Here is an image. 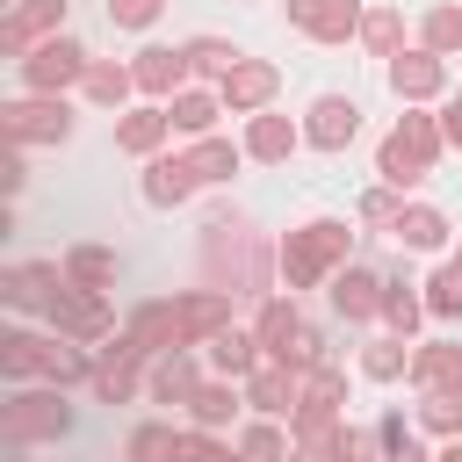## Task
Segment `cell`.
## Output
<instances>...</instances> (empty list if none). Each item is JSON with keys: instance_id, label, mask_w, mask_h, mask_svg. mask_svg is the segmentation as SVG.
<instances>
[{"instance_id": "44dd1931", "label": "cell", "mask_w": 462, "mask_h": 462, "mask_svg": "<svg viewBox=\"0 0 462 462\" xmlns=\"http://www.w3.org/2000/svg\"><path fill=\"white\" fill-rule=\"evenodd\" d=\"M166 130H173V116H166V108H130V116L116 123V144H123V152H159V137H166Z\"/></svg>"}, {"instance_id": "ab89813d", "label": "cell", "mask_w": 462, "mask_h": 462, "mask_svg": "<svg viewBox=\"0 0 462 462\" xmlns=\"http://www.w3.org/2000/svg\"><path fill=\"white\" fill-rule=\"evenodd\" d=\"M238 462H282V433H274V426H245Z\"/></svg>"}, {"instance_id": "5bb4252c", "label": "cell", "mask_w": 462, "mask_h": 462, "mask_svg": "<svg viewBox=\"0 0 462 462\" xmlns=\"http://www.w3.org/2000/svg\"><path fill=\"white\" fill-rule=\"evenodd\" d=\"M383 274H368V267H339V282H332V310L339 318H383Z\"/></svg>"}, {"instance_id": "4fadbf2b", "label": "cell", "mask_w": 462, "mask_h": 462, "mask_svg": "<svg viewBox=\"0 0 462 462\" xmlns=\"http://www.w3.org/2000/svg\"><path fill=\"white\" fill-rule=\"evenodd\" d=\"M390 87H397V101H433V94L448 87V65H440L433 51H411V58H390Z\"/></svg>"}, {"instance_id": "3957f363", "label": "cell", "mask_w": 462, "mask_h": 462, "mask_svg": "<svg viewBox=\"0 0 462 462\" xmlns=\"http://www.w3.org/2000/svg\"><path fill=\"white\" fill-rule=\"evenodd\" d=\"M65 426H72V411L58 404V390H22V397H7V411H0V440H7V448L58 440Z\"/></svg>"}, {"instance_id": "52a82bcc", "label": "cell", "mask_w": 462, "mask_h": 462, "mask_svg": "<svg viewBox=\"0 0 462 462\" xmlns=\"http://www.w3.org/2000/svg\"><path fill=\"white\" fill-rule=\"evenodd\" d=\"M274 87H282V72H274L267 58H238V65H231V79H217V94H224V108H231V116H260V108L274 101Z\"/></svg>"}, {"instance_id": "7402d4cb", "label": "cell", "mask_w": 462, "mask_h": 462, "mask_svg": "<svg viewBox=\"0 0 462 462\" xmlns=\"http://www.w3.org/2000/svg\"><path fill=\"white\" fill-rule=\"evenodd\" d=\"M65 282H72V289H108V282H116V253H108V245H72Z\"/></svg>"}, {"instance_id": "603a6c76", "label": "cell", "mask_w": 462, "mask_h": 462, "mask_svg": "<svg viewBox=\"0 0 462 462\" xmlns=\"http://www.w3.org/2000/svg\"><path fill=\"white\" fill-rule=\"evenodd\" d=\"M195 390H202V383H195V361H188V354H166L159 375H152V397H159V404H195Z\"/></svg>"}, {"instance_id": "f546056e", "label": "cell", "mask_w": 462, "mask_h": 462, "mask_svg": "<svg viewBox=\"0 0 462 462\" xmlns=\"http://www.w3.org/2000/svg\"><path fill=\"white\" fill-rule=\"evenodd\" d=\"M404 368H411V354H404V339H375V346L361 354V375H368V383H397Z\"/></svg>"}, {"instance_id": "7a4b0ae2", "label": "cell", "mask_w": 462, "mask_h": 462, "mask_svg": "<svg viewBox=\"0 0 462 462\" xmlns=\"http://www.w3.org/2000/svg\"><path fill=\"white\" fill-rule=\"evenodd\" d=\"M346 224H332V217H318V224H303V231H289V245H282V274H289V289H310V282H325L339 260H346Z\"/></svg>"}, {"instance_id": "4316f807", "label": "cell", "mask_w": 462, "mask_h": 462, "mask_svg": "<svg viewBox=\"0 0 462 462\" xmlns=\"http://www.w3.org/2000/svg\"><path fill=\"white\" fill-rule=\"evenodd\" d=\"M188 166H195V180H231V173H238V144H231V137H202V144L188 152Z\"/></svg>"}, {"instance_id": "8992f818", "label": "cell", "mask_w": 462, "mask_h": 462, "mask_svg": "<svg viewBox=\"0 0 462 462\" xmlns=\"http://www.w3.org/2000/svg\"><path fill=\"white\" fill-rule=\"evenodd\" d=\"M58 22H65V0H14L7 22H0V51L7 58H29L36 43L58 36Z\"/></svg>"}, {"instance_id": "7bdbcfd3", "label": "cell", "mask_w": 462, "mask_h": 462, "mask_svg": "<svg viewBox=\"0 0 462 462\" xmlns=\"http://www.w3.org/2000/svg\"><path fill=\"white\" fill-rule=\"evenodd\" d=\"M173 462H231V448H217L209 433H180L173 440Z\"/></svg>"}, {"instance_id": "d4e9b609", "label": "cell", "mask_w": 462, "mask_h": 462, "mask_svg": "<svg viewBox=\"0 0 462 462\" xmlns=\"http://www.w3.org/2000/svg\"><path fill=\"white\" fill-rule=\"evenodd\" d=\"M209 354H217L224 375H253V368H260V339H253V332H231V325L209 339Z\"/></svg>"}, {"instance_id": "9c48e42d", "label": "cell", "mask_w": 462, "mask_h": 462, "mask_svg": "<svg viewBox=\"0 0 462 462\" xmlns=\"http://www.w3.org/2000/svg\"><path fill=\"white\" fill-rule=\"evenodd\" d=\"M289 22L303 36H318V43H346L361 29V7L354 0H289Z\"/></svg>"}, {"instance_id": "30bf717a", "label": "cell", "mask_w": 462, "mask_h": 462, "mask_svg": "<svg viewBox=\"0 0 462 462\" xmlns=\"http://www.w3.org/2000/svg\"><path fill=\"white\" fill-rule=\"evenodd\" d=\"M245 404L253 411H267V419H296V404H303V383H296V368H282V361H267V368H253L245 375Z\"/></svg>"}, {"instance_id": "277c9868", "label": "cell", "mask_w": 462, "mask_h": 462, "mask_svg": "<svg viewBox=\"0 0 462 462\" xmlns=\"http://www.w3.org/2000/svg\"><path fill=\"white\" fill-rule=\"evenodd\" d=\"M0 130H7L14 152H22V144H65V137H72V116H65V101L36 94V101H7V108H0Z\"/></svg>"}, {"instance_id": "e575fe53", "label": "cell", "mask_w": 462, "mask_h": 462, "mask_svg": "<svg viewBox=\"0 0 462 462\" xmlns=\"http://www.w3.org/2000/svg\"><path fill=\"white\" fill-rule=\"evenodd\" d=\"M188 411H195V426H202V433H209V426H224V419H231V411H238V397H231V390H224V383H202V390H195V404H188Z\"/></svg>"}, {"instance_id": "f35d334b", "label": "cell", "mask_w": 462, "mask_h": 462, "mask_svg": "<svg viewBox=\"0 0 462 462\" xmlns=\"http://www.w3.org/2000/svg\"><path fill=\"white\" fill-rule=\"evenodd\" d=\"M173 440L180 433H166V426H137L130 433V462H173Z\"/></svg>"}, {"instance_id": "9a60e30c", "label": "cell", "mask_w": 462, "mask_h": 462, "mask_svg": "<svg viewBox=\"0 0 462 462\" xmlns=\"http://www.w3.org/2000/svg\"><path fill=\"white\" fill-rule=\"evenodd\" d=\"M58 289H65L58 267H14V274H0V296H7L14 310H51Z\"/></svg>"}, {"instance_id": "8d00e7d4", "label": "cell", "mask_w": 462, "mask_h": 462, "mask_svg": "<svg viewBox=\"0 0 462 462\" xmlns=\"http://www.w3.org/2000/svg\"><path fill=\"white\" fill-rule=\"evenodd\" d=\"M419 419H426V433L462 440V397H426V404H419Z\"/></svg>"}, {"instance_id": "ee69618b", "label": "cell", "mask_w": 462, "mask_h": 462, "mask_svg": "<svg viewBox=\"0 0 462 462\" xmlns=\"http://www.w3.org/2000/svg\"><path fill=\"white\" fill-rule=\"evenodd\" d=\"M440 137H448V144H462V94H455V101H448V116H440Z\"/></svg>"}, {"instance_id": "e0dca14e", "label": "cell", "mask_w": 462, "mask_h": 462, "mask_svg": "<svg viewBox=\"0 0 462 462\" xmlns=\"http://www.w3.org/2000/svg\"><path fill=\"white\" fill-rule=\"evenodd\" d=\"M202 180H195V166L188 159H152V173H144V202L152 209H173V202H188Z\"/></svg>"}, {"instance_id": "6da1fadb", "label": "cell", "mask_w": 462, "mask_h": 462, "mask_svg": "<svg viewBox=\"0 0 462 462\" xmlns=\"http://www.w3.org/2000/svg\"><path fill=\"white\" fill-rule=\"evenodd\" d=\"M433 159H440V123H433V116H404V123L383 137L375 173H383L390 188H411V180H426V173H433Z\"/></svg>"}, {"instance_id": "d590c367", "label": "cell", "mask_w": 462, "mask_h": 462, "mask_svg": "<svg viewBox=\"0 0 462 462\" xmlns=\"http://www.w3.org/2000/svg\"><path fill=\"white\" fill-rule=\"evenodd\" d=\"M383 318H390V332H397V339H404V332H411V325H419V296H411V289H404V282H390V289H383Z\"/></svg>"}, {"instance_id": "83f0119b", "label": "cell", "mask_w": 462, "mask_h": 462, "mask_svg": "<svg viewBox=\"0 0 462 462\" xmlns=\"http://www.w3.org/2000/svg\"><path fill=\"white\" fill-rule=\"evenodd\" d=\"M397 238H404V245H419V253H433V245L448 238V217H440V209H426V202H411V209L397 217Z\"/></svg>"}, {"instance_id": "ac0fdd59", "label": "cell", "mask_w": 462, "mask_h": 462, "mask_svg": "<svg viewBox=\"0 0 462 462\" xmlns=\"http://www.w3.org/2000/svg\"><path fill=\"white\" fill-rule=\"evenodd\" d=\"M296 332H303V318H296V303H260V325H253V339H260V354L267 361H282L289 346H296Z\"/></svg>"}, {"instance_id": "1f68e13d", "label": "cell", "mask_w": 462, "mask_h": 462, "mask_svg": "<svg viewBox=\"0 0 462 462\" xmlns=\"http://www.w3.org/2000/svg\"><path fill=\"white\" fill-rule=\"evenodd\" d=\"M426 289H433V296H426V310H433V318H462V260H448Z\"/></svg>"}, {"instance_id": "4dcf8cb0", "label": "cell", "mask_w": 462, "mask_h": 462, "mask_svg": "<svg viewBox=\"0 0 462 462\" xmlns=\"http://www.w3.org/2000/svg\"><path fill=\"white\" fill-rule=\"evenodd\" d=\"M238 58H245V51H231V43H217V36H195V43H188V72H217V79H231Z\"/></svg>"}, {"instance_id": "74e56055", "label": "cell", "mask_w": 462, "mask_h": 462, "mask_svg": "<svg viewBox=\"0 0 462 462\" xmlns=\"http://www.w3.org/2000/svg\"><path fill=\"white\" fill-rule=\"evenodd\" d=\"M462 43V7H433L426 14V51L440 58V51H455Z\"/></svg>"}, {"instance_id": "7c38bea8", "label": "cell", "mask_w": 462, "mask_h": 462, "mask_svg": "<svg viewBox=\"0 0 462 462\" xmlns=\"http://www.w3.org/2000/svg\"><path fill=\"white\" fill-rule=\"evenodd\" d=\"M411 383L426 390V397H462V346H419L411 354Z\"/></svg>"}, {"instance_id": "f1b7e54d", "label": "cell", "mask_w": 462, "mask_h": 462, "mask_svg": "<svg viewBox=\"0 0 462 462\" xmlns=\"http://www.w3.org/2000/svg\"><path fill=\"white\" fill-rule=\"evenodd\" d=\"M43 361H51V339H36V332H7L0 339V368L7 375H36Z\"/></svg>"}, {"instance_id": "60d3db41", "label": "cell", "mask_w": 462, "mask_h": 462, "mask_svg": "<svg viewBox=\"0 0 462 462\" xmlns=\"http://www.w3.org/2000/svg\"><path fill=\"white\" fill-rule=\"evenodd\" d=\"M361 217H368V224H390V231H397V217H404L397 188H368V195H361Z\"/></svg>"}, {"instance_id": "ba28073f", "label": "cell", "mask_w": 462, "mask_h": 462, "mask_svg": "<svg viewBox=\"0 0 462 462\" xmlns=\"http://www.w3.org/2000/svg\"><path fill=\"white\" fill-rule=\"evenodd\" d=\"M51 325L65 332V339H108V303H101V289H58V303H51Z\"/></svg>"}, {"instance_id": "484cf974", "label": "cell", "mask_w": 462, "mask_h": 462, "mask_svg": "<svg viewBox=\"0 0 462 462\" xmlns=\"http://www.w3.org/2000/svg\"><path fill=\"white\" fill-rule=\"evenodd\" d=\"M79 87H87L101 108H123V101H130V87H137V72H130V65H87V79H79Z\"/></svg>"}, {"instance_id": "2e32d148", "label": "cell", "mask_w": 462, "mask_h": 462, "mask_svg": "<svg viewBox=\"0 0 462 462\" xmlns=\"http://www.w3.org/2000/svg\"><path fill=\"white\" fill-rule=\"evenodd\" d=\"M137 87L144 94H180V79H188V51H166V43H152V51H137Z\"/></svg>"}, {"instance_id": "8fae6325", "label": "cell", "mask_w": 462, "mask_h": 462, "mask_svg": "<svg viewBox=\"0 0 462 462\" xmlns=\"http://www.w3.org/2000/svg\"><path fill=\"white\" fill-rule=\"evenodd\" d=\"M361 130V108L346 101V94H325V101H310V123H303V137L318 144V152H346V137Z\"/></svg>"}, {"instance_id": "b9f144b4", "label": "cell", "mask_w": 462, "mask_h": 462, "mask_svg": "<svg viewBox=\"0 0 462 462\" xmlns=\"http://www.w3.org/2000/svg\"><path fill=\"white\" fill-rule=\"evenodd\" d=\"M108 22L116 29H152L159 22V0H108Z\"/></svg>"}, {"instance_id": "f6af8a7d", "label": "cell", "mask_w": 462, "mask_h": 462, "mask_svg": "<svg viewBox=\"0 0 462 462\" xmlns=\"http://www.w3.org/2000/svg\"><path fill=\"white\" fill-rule=\"evenodd\" d=\"M433 462H462V440H448V448H440V455H433Z\"/></svg>"}, {"instance_id": "ffe728a7", "label": "cell", "mask_w": 462, "mask_h": 462, "mask_svg": "<svg viewBox=\"0 0 462 462\" xmlns=\"http://www.w3.org/2000/svg\"><path fill=\"white\" fill-rule=\"evenodd\" d=\"M137 390V354L130 346H108V361H94V397L101 404H123Z\"/></svg>"}, {"instance_id": "5b68a950", "label": "cell", "mask_w": 462, "mask_h": 462, "mask_svg": "<svg viewBox=\"0 0 462 462\" xmlns=\"http://www.w3.org/2000/svg\"><path fill=\"white\" fill-rule=\"evenodd\" d=\"M22 79H29V94H65L72 79H87V51L72 43V36H51V43H36L29 58H22Z\"/></svg>"}, {"instance_id": "d6986e66", "label": "cell", "mask_w": 462, "mask_h": 462, "mask_svg": "<svg viewBox=\"0 0 462 462\" xmlns=\"http://www.w3.org/2000/svg\"><path fill=\"white\" fill-rule=\"evenodd\" d=\"M296 137H303V130H296L289 116H253V130H245V152L274 166V159H289V152H296Z\"/></svg>"}, {"instance_id": "d6a6232c", "label": "cell", "mask_w": 462, "mask_h": 462, "mask_svg": "<svg viewBox=\"0 0 462 462\" xmlns=\"http://www.w3.org/2000/svg\"><path fill=\"white\" fill-rule=\"evenodd\" d=\"M397 36H404V22H397L390 7H375V14H361V43H368L375 58H397Z\"/></svg>"}, {"instance_id": "cb8c5ba5", "label": "cell", "mask_w": 462, "mask_h": 462, "mask_svg": "<svg viewBox=\"0 0 462 462\" xmlns=\"http://www.w3.org/2000/svg\"><path fill=\"white\" fill-rule=\"evenodd\" d=\"M217 101H224V94H202V87H180L166 116H173V130H188V137H202V130L217 123Z\"/></svg>"}, {"instance_id": "836d02e7", "label": "cell", "mask_w": 462, "mask_h": 462, "mask_svg": "<svg viewBox=\"0 0 462 462\" xmlns=\"http://www.w3.org/2000/svg\"><path fill=\"white\" fill-rule=\"evenodd\" d=\"M43 375L65 390V383H94V368H87V354L79 346H65V339H51V361H43Z\"/></svg>"}]
</instances>
